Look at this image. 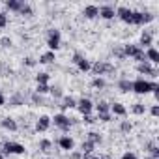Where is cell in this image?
Listing matches in <instances>:
<instances>
[{"label":"cell","instance_id":"d590c367","mask_svg":"<svg viewBox=\"0 0 159 159\" xmlns=\"http://www.w3.org/2000/svg\"><path fill=\"white\" fill-rule=\"evenodd\" d=\"M8 26V15L4 11H0V28H6Z\"/></svg>","mask_w":159,"mask_h":159},{"label":"cell","instance_id":"d6986e66","mask_svg":"<svg viewBox=\"0 0 159 159\" xmlns=\"http://www.w3.org/2000/svg\"><path fill=\"white\" fill-rule=\"evenodd\" d=\"M23 4H25V0H8V2H6V8H8L10 11H17V13H19V10L23 8Z\"/></svg>","mask_w":159,"mask_h":159},{"label":"cell","instance_id":"4dcf8cb0","mask_svg":"<svg viewBox=\"0 0 159 159\" xmlns=\"http://www.w3.org/2000/svg\"><path fill=\"white\" fill-rule=\"evenodd\" d=\"M10 105H11V107H19V105H25V99H23L19 94H15V96L10 99Z\"/></svg>","mask_w":159,"mask_h":159},{"label":"cell","instance_id":"8fae6325","mask_svg":"<svg viewBox=\"0 0 159 159\" xmlns=\"http://www.w3.org/2000/svg\"><path fill=\"white\" fill-rule=\"evenodd\" d=\"M152 43H153L152 32H150V30H144V32L140 34V43H139V47H140V49H148V47H153Z\"/></svg>","mask_w":159,"mask_h":159},{"label":"cell","instance_id":"ffe728a7","mask_svg":"<svg viewBox=\"0 0 159 159\" xmlns=\"http://www.w3.org/2000/svg\"><path fill=\"white\" fill-rule=\"evenodd\" d=\"M75 66H77V69H79V71H81V73H86V71H90V67H92V64H90V60H86L84 56H83L81 60H79V62H77Z\"/></svg>","mask_w":159,"mask_h":159},{"label":"cell","instance_id":"52a82bcc","mask_svg":"<svg viewBox=\"0 0 159 159\" xmlns=\"http://www.w3.org/2000/svg\"><path fill=\"white\" fill-rule=\"evenodd\" d=\"M116 17H120V21H124L125 25H131L133 10H131V8H127V6H120V8H116Z\"/></svg>","mask_w":159,"mask_h":159},{"label":"cell","instance_id":"4316f807","mask_svg":"<svg viewBox=\"0 0 159 159\" xmlns=\"http://www.w3.org/2000/svg\"><path fill=\"white\" fill-rule=\"evenodd\" d=\"M49 79H51L49 73H38L36 75V83L38 84H49Z\"/></svg>","mask_w":159,"mask_h":159},{"label":"cell","instance_id":"5bb4252c","mask_svg":"<svg viewBox=\"0 0 159 159\" xmlns=\"http://www.w3.org/2000/svg\"><path fill=\"white\" fill-rule=\"evenodd\" d=\"M144 56H146V62H150V64H159V52H157L155 47H148V49L144 51Z\"/></svg>","mask_w":159,"mask_h":159},{"label":"cell","instance_id":"f6af8a7d","mask_svg":"<svg viewBox=\"0 0 159 159\" xmlns=\"http://www.w3.org/2000/svg\"><path fill=\"white\" fill-rule=\"evenodd\" d=\"M150 112H152V116H159V105H153L150 109Z\"/></svg>","mask_w":159,"mask_h":159},{"label":"cell","instance_id":"9c48e42d","mask_svg":"<svg viewBox=\"0 0 159 159\" xmlns=\"http://www.w3.org/2000/svg\"><path fill=\"white\" fill-rule=\"evenodd\" d=\"M137 71L140 73V75H150V77H157V69L150 64V62H140V64H137Z\"/></svg>","mask_w":159,"mask_h":159},{"label":"cell","instance_id":"d4e9b609","mask_svg":"<svg viewBox=\"0 0 159 159\" xmlns=\"http://www.w3.org/2000/svg\"><path fill=\"white\" fill-rule=\"evenodd\" d=\"M131 112H133V114H137V116H142V114L146 112V105H144V103H133Z\"/></svg>","mask_w":159,"mask_h":159},{"label":"cell","instance_id":"60d3db41","mask_svg":"<svg viewBox=\"0 0 159 159\" xmlns=\"http://www.w3.org/2000/svg\"><path fill=\"white\" fill-rule=\"evenodd\" d=\"M96 120H98V118H94L92 114H86V116H83V122H84V124H94Z\"/></svg>","mask_w":159,"mask_h":159},{"label":"cell","instance_id":"f1b7e54d","mask_svg":"<svg viewBox=\"0 0 159 159\" xmlns=\"http://www.w3.org/2000/svg\"><path fill=\"white\" fill-rule=\"evenodd\" d=\"M94 144L92 142H88V140H84L83 144H81V153H94Z\"/></svg>","mask_w":159,"mask_h":159},{"label":"cell","instance_id":"7402d4cb","mask_svg":"<svg viewBox=\"0 0 159 159\" xmlns=\"http://www.w3.org/2000/svg\"><path fill=\"white\" fill-rule=\"evenodd\" d=\"M131 25L142 26V25H144V11H135V10H133V19H131Z\"/></svg>","mask_w":159,"mask_h":159},{"label":"cell","instance_id":"cb8c5ba5","mask_svg":"<svg viewBox=\"0 0 159 159\" xmlns=\"http://www.w3.org/2000/svg\"><path fill=\"white\" fill-rule=\"evenodd\" d=\"M92 88H96V90H103L105 86H107V83H105V79L103 77H96V79H92Z\"/></svg>","mask_w":159,"mask_h":159},{"label":"cell","instance_id":"4fadbf2b","mask_svg":"<svg viewBox=\"0 0 159 159\" xmlns=\"http://www.w3.org/2000/svg\"><path fill=\"white\" fill-rule=\"evenodd\" d=\"M111 114L125 118V116H127V109L124 107V103H118V101H114V103H111Z\"/></svg>","mask_w":159,"mask_h":159},{"label":"cell","instance_id":"8d00e7d4","mask_svg":"<svg viewBox=\"0 0 159 159\" xmlns=\"http://www.w3.org/2000/svg\"><path fill=\"white\" fill-rule=\"evenodd\" d=\"M98 120H99V122H111V120H112V114H111V112H105V114H98Z\"/></svg>","mask_w":159,"mask_h":159},{"label":"cell","instance_id":"f35d334b","mask_svg":"<svg viewBox=\"0 0 159 159\" xmlns=\"http://www.w3.org/2000/svg\"><path fill=\"white\" fill-rule=\"evenodd\" d=\"M112 52H114V56H116V58H120V60H125V54H124V49H114Z\"/></svg>","mask_w":159,"mask_h":159},{"label":"cell","instance_id":"7dc6e473","mask_svg":"<svg viewBox=\"0 0 159 159\" xmlns=\"http://www.w3.org/2000/svg\"><path fill=\"white\" fill-rule=\"evenodd\" d=\"M0 159H4V153H0Z\"/></svg>","mask_w":159,"mask_h":159},{"label":"cell","instance_id":"5b68a950","mask_svg":"<svg viewBox=\"0 0 159 159\" xmlns=\"http://www.w3.org/2000/svg\"><path fill=\"white\" fill-rule=\"evenodd\" d=\"M92 71H94V75H98V77H101V75H111V73H114V66L112 64H109V62H96V64H92V67H90Z\"/></svg>","mask_w":159,"mask_h":159},{"label":"cell","instance_id":"2e32d148","mask_svg":"<svg viewBox=\"0 0 159 159\" xmlns=\"http://www.w3.org/2000/svg\"><path fill=\"white\" fill-rule=\"evenodd\" d=\"M75 107H77V101H75V98H71V96H64V98H62V101H60V109H62V111L75 109Z\"/></svg>","mask_w":159,"mask_h":159},{"label":"cell","instance_id":"836d02e7","mask_svg":"<svg viewBox=\"0 0 159 159\" xmlns=\"http://www.w3.org/2000/svg\"><path fill=\"white\" fill-rule=\"evenodd\" d=\"M49 90H51V86H49V84H38V88H36V94H39V96H45V94H49Z\"/></svg>","mask_w":159,"mask_h":159},{"label":"cell","instance_id":"83f0119b","mask_svg":"<svg viewBox=\"0 0 159 159\" xmlns=\"http://www.w3.org/2000/svg\"><path fill=\"white\" fill-rule=\"evenodd\" d=\"M51 148H52V142H51L49 139H41V140H39V150H41V152L47 153V152H51Z\"/></svg>","mask_w":159,"mask_h":159},{"label":"cell","instance_id":"7bdbcfd3","mask_svg":"<svg viewBox=\"0 0 159 159\" xmlns=\"http://www.w3.org/2000/svg\"><path fill=\"white\" fill-rule=\"evenodd\" d=\"M69 159H83L81 152H69Z\"/></svg>","mask_w":159,"mask_h":159},{"label":"cell","instance_id":"d6a6232c","mask_svg":"<svg viewBox=\"0 0 159 159\" xmlns=\"http://www.w3.org/2000/svg\"><path fill=\"white\" fill-rule=\"evenodd\" d=\"M49 94H51L54 99H62V98H64V94H62V88H58V86H56V88L52 86V88L49 90Z\"/></svg>","mask_w":159,"mask_h":159},{"label":"cell","instance_id":"603a6c76","mask_svg":"<svg viewBox=\"0 0 159 159\" xmlns=\"http://www.w3.org/2000/svg\"><path fill=\"white\" fill-rule=\"evenodd\" d=\"M54 60H56V56H54L52 51H47V52H43L39 56V64H52Z\"/></svg>","mask_w":159,"mask_h":159},{"label":"cell","instance_id":"484cf974","mask_svg":"<svg viewBox=\"0 0 159 159\" xmlns=\"http://www.w3.org/2000/svg\"><path fill=\"white\" fill-rule=\"evenodd\" d=\"M86 140H88V142H92V144L96 146V144H99V142H101V135H99V133H96V131H90V133L86 135Z\"/></svg>","mask_w":159,"mask_h":159},{"label":"cell","instance_id":"30bf717a","mask_svg":"<svg viewBox=\"0 0 159 159\" xmlns=\"http://www.w3.org/2000/svg\"><path fill=\"white\" fill-rule=\"evenodd\" d=\"M58 148L64 150V152H73V148H75V140H73L69 135H62V137L58 139Z\"/></svg>","mask_w":159,"mask_h":159},{"label":"cell","instance_id":"277c9868","mask_svg":"<svg viewBox=\"0 0 159 159\" xmlns=\"http://www.w3.org/2000/svg\"><path fill=\"white\" fill-rule=\"evenodd\" d=\"M51 124H54V125H56L58 129H62V131H69V129H71V118L66 116L64 112L54 114V116L51 118Z\"/></svg>","mask_w":159,"mask_h":159},{"label":"cell","instance_id":"74e56055","mask_svg":"<svg viewBox=\"0 0 159 159\" xmlns=\"http://www.w3.org/2000/svg\"><path fill=\"white\" fill-rule=\"evenodd\" d=\"M23 64H25L26 67H34V66H36V60H34V58H30V56H26V58L23 60Z\"/></svg>","mask_w":159,"mask_h":159},{"label":"cell","instance_id":"8992f818","mask_svg":"<svg viewBox=\"0 0 159 159\" xmlns=\"http://www.w3.org/2000/svg\"><path fill=\"white\" fill-rule=\"evenodd\" d=\"M79 112H81L83 116H86V114H90L92 112V109H94V103H92V99H88V98H83V99H79L77 101V107H75Z\"/></svg>","mask_w":159,"mask_h":159},{"label":"cell","instance_id":"ab89813d","mask_svg":"<svg viewBox=\"0 0 159 159\" xmlns=\"http://www.w3.org/2000/svg\"><path fill=\"white\" fill-rule=\"evenodd\" d=\"M122 159H139V157H137V153H133V152H124V153H122Z\"/></svg>","mask_w":159,"mask_h":159},{"label":"cell","instance_id":"9a60e30c","mask_svg":"<svg viewBox=\"0 0 159 159\" xmlns=\"http://www.w3.org/2000/svg\"><path fill=\"white\" fill-rule=\"evenodd\" d=\"M83 15H84L86 19H96V17H99V10H98V6H94V4H88V6H84Z\"/></svg>","mask_w":159,"mask_h":159},{"label":"cell","instance_id":"bcb514c9","mask_svg":"<svg viewBox=\"0 0 159 159\" xmlns=\"http://www.w3.org/2000/svg\"><path fill=\"white\" fill-rule=\"evenodd\" d=\"M2 105H6V96L0 92V107H2Z\"/></svg>","mask_w":159,"mask_h":159},{"label":"cell","instance_id":"7c38bea8","mask_svg":"<svg viewBox=\"0 0 159 159\" xmlns=\"http://www.w3.org/2000/svg\"><path fill=\"white\" fill-rule=\"evenodd\" d=\"M49 127H51V118H49L47 114L39 116V118H38V122H36V131H39V133H45Z\"/></svg>","mask_w":159,"mask_h":159},{"label":"cell","instance_id":"b9f144b4","mask_svg":"<svg viewBox=\"0 0 159 159\" xmlns=\"http://www.w3.org/2000/svg\"><path fill=\"white\" fill-rule=\"evenodd\" d=\"M0 45L2 47H11V39L10 38H0Z\"/></svg>","mask_w":159,"mask_h":159},{"label":"cell","instance_id":"f546056e","mask_svg":"<svg viewBox=\"0 0 159 159\" xmlns=\"http://www.w3.org/2000/svg\"><path fill=\"white\" fill-rule=\"evenodd\" d=\"M131 129H133V125H131V122H129V120H122V122H120V131H122V133H125V135H127Z\"/></svg>","mask_w":159,"mask_h":159},{"label":"cell","instance_id":"44dd1931","mask_svg":"<svg viewBox=\"0 0 159 159\" xmlns=\"http://www.w3.org/2000/svg\"><path fill=\"white\" fill-rule=\"evenodd\" d=\"M94 107H96L98 114H105V112H111V103H109V101H103V99H101V101H98Z\"/></svg>","mask_w":159,"mask_h":159},{"label":"cell","instance_id":"ba28073f","mask_svg":"<svg viewBox=\"0 0 159 159\" xmlns=\"http://www.w3.org/2000/svg\"><path fill=\"white\" fill-rule=\"evenodd\" d=\"M98 10H99V17L105 19V21H111V19L116 17V10H114V6H111V4H103V6H99Z\"/></svg>","mask_w":159,"mask_h":159},{"label":"cell","instance_id":"ee69618b","mask_svg":"<svg viewBox=\"0 0 159 159\" xmlns=\"http://www.w3.org/2000/svg\"><path fill=\"white\" fill-rule=\"evenodd\" d=\"M81 58H83V54H81V52H75V54L71 56V62H73V64H77V62L81 60Z\"/></svg>","mask_w":159,"mask_h":159},{"label":"cell","instance_id":"e0dca14e","mask_svg":"<svg viewBox=\"0 0 159 159\" xmlns=\"http://www.w3.org/2000/svg\"><path fill=\"white\" fill-rule=\"evenodd\" d=\"M0 125H2V127H4L6 131H17V129H19L17 122H15L13 118H10V116H8V118H4L2 122H0Z\"/></svg>","mask_w":159,"mask_h":159},{"label":"cell","instance_id":"ac0fdd59","mask_svg":"<svg viewBox=\"0 0 159 159\" xmlns=\"http://www.w3.org/2000/svg\"><path fill=\"white\" fill-rule=\"evenodd\" d=\"M116 88H118L122 94H129V92H131V81H129V79H120L118 84H116Z\"/></svg>","mask_w":159,"mask_h":159},{"label":"cell","instance_id":"1f68e13d","mask_svg":"<svg viewBox=\"0 0 159 159\" xmlns=\"http://www.w3.org/2000/svg\"><path fill=\"white\" fill-rule=\"evenodd\" d=\"M19 13H21V15H25V17H30V15H34V10H32L28 4H23V8L19 10Z\"/></svg>","mask_w":159,"mask_h":159},{"label":"cell","instance_id":"e575fe53","mask_svg":"<svg viewBox=\"0 0 159 159\" xmlns=\"http://www.w3.org/2000/svg\"><path fill=\"white\" fill-rule=\"evenodd\" d=\"M32 103H34V105H43V103H45V101H43V96H39V94L34 92V94H32Z\"/></svg>","mask_w":159,"mask_h":159},{"label":"cell","instance_id":"3957f363","mask_svg":"<svg viewBox=\"0 0 159 159\" xmlns=\"http://www.w3.org/2000/svg\"><path fill=\"white\" fill-rule=\"evenodd\" d=\"M60 45H62V36H60V30L51 28V30H49V34H47V47L54 52V51H58V49H60Z\"/></svg>","mask_w":159,"mask_h":159},{"label":"cell","instance_id":"6da1fadb","mask_svg":"<svg viewBox=\"0 0 159 159\" xmlns=\"http://www.w3.org/2000/svg\"><path fill=\"white\" fill-rule=\"evenodd\" d=\"M157 90H159V84L155 81H148V79H142V77L137 79V81H131V92H135L139 96H146V94L153 92L157 98Z\"/></svg>","mask_w":159,"mask_h":159},{"label":"cell","instance_id":"7a4b0ae2","mask_svg":"<svg viewBox=\"0 0 159 159\" xmlns=\"http://www.w3.org/2000/svg\"><path fill=\"white\" fill-rule=\"evenodd\" d=\"M2 153H4V155H25V153H26V148H25L21 142L8 140V142L2 144Z\"/></svg>","mask_w":159,"mask_h":159}]
</instances>
